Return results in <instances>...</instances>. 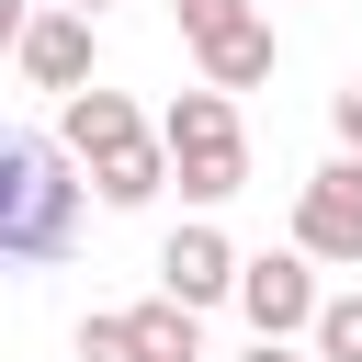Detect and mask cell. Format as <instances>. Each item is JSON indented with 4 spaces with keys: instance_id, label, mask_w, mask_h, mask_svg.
<instances>
[{
    "instance_id": "cell-1",
    "label": "cell",
    "mask_w": 362,
    "mask_h": 362,
    "mask_svg": "<svg viewBox=\"0 0 362 362\" xmlns=\"http://www.w3.org/2000/svg\"><path fill=\"white\" fill-rule=\"evenodd\" d=\"M79 204H90V170H79V147L23 124V136L0 147V260L45 272V260L68 249V226H79Z\"/></svg>"
},
{
    "instance_id": "cell-2",
    "label": "cell",
    "mask_w": 362,
    "mask_h": 362,
    "mask_svg": "<svg viewBox=\"0 0 362 362\" xmlns=\"http://www.w3.org/2000/svg\"><path fill=\"white\" fill-rule=\"evenodd\" d=\"M158 136H170V181H181L192 204L249 192V124H238V90H215V79L170 90V102H158Z\"/></svg>"
},
{
    "instance_id": "cell-3",
    "label": "cell",
    "mask_w": 362,
    "mask_h": 362,
    "mask_svg": "<svg viewBox=\"0 0 362 362\" xmlns=\"http://www.w3.org/2000/svg\"><path fill=\"white\" fill-rule=\"evenodd\" d=\"M294 249L328 260V272H362V158L351 147L294 181Z\"/></svg>"
},
{
    "instance_id": "cell-4",
    "label": "cell",
    "mask_w": 362,
    "mask_h": 362,
    "mask_svg": "<svg viewBox=\"0 0 362 362\" xmlns=\"http://www.w3.org/2000/svg\"><path fill=\"white\" fill-rule=\"evenodd\" d=\"M90 57H102V45H90V11H79V0H34V11L11 23L23 90H57V102H68V90H90Z\"/></svg>"
},
{
    "instance_id": "cell-5",
    "label": "cell",
    "mask_w": 362,
    "mask_h": 362,
    "mask_svg": "<svg viewBox=\"0 0 362 362\" xmlns=\"http://www.w3.org/2000/svg\"><path fill=\"white\" fill-rule=\"evenodd\" d=\"M317 272L328 260H305V249H260L249 272H238V317H249V339H305L317 328Z\"/></svg>"
},
{
    "instance_id": "cell-6",
    "label": "cell",
    "mask_w": 362,
    "mask_h": 362,
    "mask_svg": "<svg viewBox=\"0 0 362 362\" xmlns=\"http://www.w3.org/2000/svg\"><path fill=\"white\" fill-rule=\"evenodd\" d=\"M238 272H249V249L215 215H192V226L158 238V294H181V305H238Z\"/></svg>"
},
{
    "instance_id": "cell-7",
    "label": "cell",
    "mask_w": 362,
    "mask_h": 362,
    "mask_svg": "<svg viewBox=\"0 0 362 362\" xmlns=\"http://www.w3.org/2000/svg\"><path fill=\"white\" fill-rule=\"evenodd\" d=\"M181 45H192V79H215V90H260V79H272V57H283L260 0H249V11H226V23H204V34H181Z\"/></svg>"
},
{
    "instance_id": "cell-8",
    "label": "cell",
    "mask_w": 362,
    "mask_h": 362,
    "mask_svg": "<svg viewBox=\"0 0 362 362\" xmlns=\"http://www.w3.org/2000/svg\"><path fill=\"white\" fill-rule=\"evenodd\" d=\"M57 136H68V147H79V170H90V158L136 147V136H147V113H136L124 90H102V79H90V90H68V102H57Z\"/></svg>"
},
{
    "instance_id": "cell-9",
    "label": "cell",
    "mask_w": 362,
    "mask_h": 362,
    "mask_svg": "<svg viewBox=\"0 0 362 362\" xmlns=\"http://www.w3.org/2000/svg\"><path fill=\"white\" fill-rule=\"evenodd\" d=\"M158 181H170V136L147 124L136 147H113V158H90V192L113 204V215H136V204H158Z\"/></svg>"
},
{
    "instance_id": "cell-10",
    "label": "cell",
    "mask_w": 362,
    "mask_h": 362,
    "mask_svg": "<svg viewBox=\"0 0 362 362\" xmlns=\"http://www.w3.org/2000/svg\"><path fill=\"white\" fill-rule=\"evenodd\" d=\"M124 317H136L147 362H204V305H181V294H147V305H124Z\"/></svg>"
},
{
    "instance_id": "cell-11",
    "label": "cell",
    "mask_w": 362,
    "mask_h": 362,
    "mask_svg": "<svg viewBox=\"0 0 362 362\" xmlns=\"http://www.w3.org/2000/svg\"><path fill=\"white\" fill-rule=\"evenodd\" d=\"M79 362H147L136 317H124V305H90V317H79Z\"/></svg>"
},
{
    "instance_id": "cell-12",
    "label": "cell",
    "mask_w": 362,
    "mask_h": 362,
    "mask_svg": "<svg viewBox=\"0 0 362 362\" xmlns=\"http://www.w3.org/2000/svg\"><path fill=\"white\" fill-rule=\"evenodd\" d=\"M305 351H317V362H362V294H328L317 328H305Z\"/></svg>"
},
{
    "instance_id": "cell-13",
    "label": "cell",
    "mask_w": 362,
    "mask_h": 362,
    "mask_svg": "<svg viewBox=\"0 0 362 362\" xmlns=\"http://www.w3.org/2000/svg\"><path fill=\"white\" fill-rule=\"evenodd\" d=\"M328 136H339V147H351V158H362V68H351V79H339V90H328Z\"/></svg>"
},
{
    "instance_id": "cell-14",
    "label": "cell",
    "mask_w": 362,
    "mask_h": 362,
    "mask_svg": "<svg viewBox=\"0 0 362 362\" xmlns=\"http://www.w3.org/2000/svg\"><path fill=\"white\" fill-rule=\"evenodd\" d=\"M238 362H317V351H294V339H249Z\"/></svg>"
},
{
    "instance_id": "cell-15",
    "label": "cell",
    "mask_w": 362,
    "mask_h": 362,
    "mask_svg": "<svg viewBox=\"0 0 362 362\" xmlns=\"http://www.w3.org/2000/svg\"><path fill=\"white\" fill-rule=\"evenodd\" d=\"M79 11H113V0H79Z\"/></svg>"
}]
</instances>
